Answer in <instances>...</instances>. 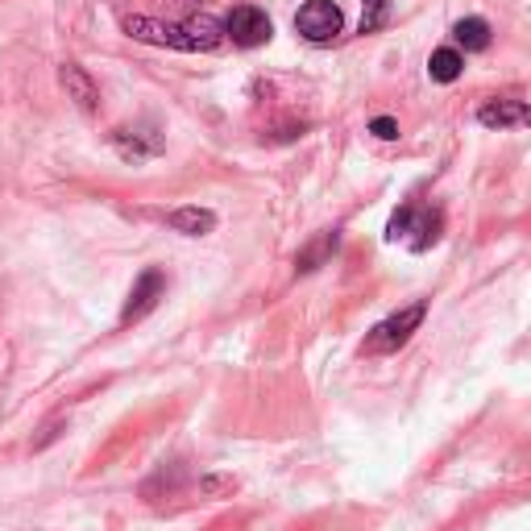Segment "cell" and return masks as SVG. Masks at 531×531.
I'll return each instance as SVG.
<instances>
[{
  "instance_id": "cell-3",
  "label": "cell",
  "mask_w": 531,
  "mask_h": 531,
  "mask_svg": "<svg viewBox=\"0 0 531 531\" xmlns=\"http://www.w3.org/2000/svg\"><path fill=\"white\" fill-rule=\"evenodd\" d=\"M424 316H428V303H424V299L411 303V307H403V312H395V316H386L382 324H374V328L366 332V341H361V353H366V357H386V353L403 349V345L411 341V332L424 324Z\"/></svg>"
},
{
  "instance_id": "cell-2",
  "label": "cell",
  "mask_w": 531,
  "mask_h": 531,
  "mask_svg": "<svg viewBox=\"0 0 531 531\" xmlns=\"http://www.w3.org/2000/svg\"><path fill=\"white\" fill-rule=\"evenodd\" d=\"M440 229H444V216L436 208H424V204H403L386 225V241H407V249L424 254L440 241Z\"/></svg>"
},
{
  "instance_id": "cell-16",
  "label": "cell",
  "mask_w": 531,
  "mask_h": 531,
  "mask_svg": "<svg viewBox=\"0 0 531 531\" xmlns=\"http://www.w3.org/2000/svg\"><path fill=\"white\" fill-rule=\"evenodd\" d=\"M370 133L382 137V142H395V137H399V121L395 117H374L370 121Z\"/></svg>"
},
{
  "instance_id": "cell-9",
  "label": "cell",
  "mask_w": 531,
  "mask_h": 531,
  "mask_svg": "<svg viewBox=\"0 0 531 531\" xmlns=\"http://www.w3.org/2000/svg\"><path fill=\"white\" fill-rule=\"evenodd\" d=\"M166 225H171L175 233H183V237H208L216 229V212L212 208H175L171 216H166Z\"/></svg>"
},
{
  "instance_id": "cell-10",
  "label": "cell",
  "mask_w": 531,
  "mask_h": 531,
  "mask_svg": "<svg viewBox=\"0 0 531 531\" xmlns=\"http://www.w3.org/2000/svg\"><path fill=\"white\" fill-rule=\"evenodd\" d=\"M146 129H117L113 133V146L121 150V158H133V162H142V158H154L158 150H162V137L158 133H150V137H142Z\"/></svg>"
},
{
  "instance_id": "cell-7",
  "label": "cell",
  "mask_w": 531,
  "mask_h": 531,
  "mask_svg": "<svg viewBox=\"0 0 531 531\" xmlns=\"http://www.w3.org/2000/svg\"><path fill=\"white\" fill-rule=\"evenodd\" d=\"M478 125H486V129H523V125H531V104H523V100H486L478 108Z\"/></svg>"
},
{
  "instance_id": "cell-5",
  "label": "cell",
  "mask_w": 531,
  "mask_h": 531,
  "mask_svg": "<svg viewBox=\"0 0 531 531\" xmlns=\"http://www.w3.org/2000/svg\"><path fill=\"white\" fill-rule=\"evenodd\" d=\"M166 295V274L162 270H142L137 274V283H133V291H129V299H125V312H121V324H137V320H146L154 307H158V299Z\"/></svg>"
},
{
  "instance_id": "cell-1",
  "label": "cell",
  "mask_w": 531,
  "mask_h": 531,
  "mask_svg": "<svg viewBox=\"0 0 531 531\" xmlns=\"http://www.w3.org/2000/svg\"><path fill=\"white\" fill-rule=\"evenodd\" d=\"M125 34L137 42H154V46H171V50H216L220 46V25L200 13L187 17L183 25H166V21H150V17H125Z\"/></svg>"
},
{
  "instance_id": "cell-12",
  "label": "cell",
  "mask_w": 531,
  "mask_h": 531,
  "mask_svg": "<svg viewBox=\"0 0 531 531\" xmlns=\"http://www.w3.org/2000/svg\"><path fill=\"white\" fill-rule=\"evenodd\" d=\"M465 71V59H461V50L453 46H444V50H432V59H428V75L436 83H453L457 75Z\"/></svg>"
},
{
  "instance_id": "cell-11",
  "label": "cell",
  "mask_w": 531,
  "mask_h": 531,
  "mask_svg": "<svg viewBox=\"0 0 531 531\" xmlns=\"http://www.w3.org/2000/svg\"><path fill=\"white\" fill-rule=\"evenodd\" d=\"M337 245H341V237H337V233H320V237H312V241H307V245L299 249V254H295V270H299V274L320 270L332 254H337Z\"/></svg>"
},
{
  "instance_id": "cell-4",
  "label": "cell",
  "mask_w": 531,
  "mask_h": 531,
  "mask_svg": "<svg viewBox=\"0 0 531 531\" xmlns=\"http://www.w3.org/2000/svg\"><path fill=\"white\" fill-rule=\"evenodd\" d=\"M295 30L307 42L324 46V42H332V38L345 30V17H341V9L332 5V0H307V5L299 9V17H295Z\"/></svg>"
},
{
  "instance_id": "cell-8",
  "label": "cell",
  "mask_w": 531,
  "mask_h": 531,
  "mask_svg": "<svg viewBox=\"0 0 531 531\" xmlns=\"http://www.w3.org/2000/svg\"><path fill=\"white\" fill-rule=\"evenodd\" d=\"M59 83H63L67 96L83 108V113H96V108H100V92H96V83L88 79V71H83V67L67 63V67L59 71Z\"/></svg>"
},
{
  "instance_id": "cell-13",
  "label": "cell",
  "mask_w": 531,
  "mask_h": 531,
  "mask_svg": "<svg viewBox=\"0 0 531 531\" xmlns=\"http://www.w3.org/2000/svg\"><path fill=\"white\" fill-rule=\"evenodd\" d=\"M453 38H457V46H465V50H486V46H490V25H486L482 17H465V21L453 25Z\"/></svg>"
},
{
  "instance_id": "cell-15",
  "label": "cell",
  "mask_w": 531,
  "mask_h": 531,
  "mask_svg": "<svg viewBox=\"0 0 531 531\" xmlns=\"http://www.w3.org/2000/svg\"><path fill=\"white\" fill-rule=\"evenodd\" d=\"M382 21H386V0H366V13H361V34L382 30Z\"/></svg>"
},
{
  "instance_id": "cell-6",
  "label": "cell",
  "mask_w": 531,
  "mask_h": 531,
  "mask_svg": "<svg viewBox=\"0 0 531 531\" xmlns=\"http://www.w3.org/2000/svg\"><path fill=\"white\" fill-rule=\"evenodd\" d=\"M225 34H229L237 46L254 50V46H266V42H270L274 25H270V17H266L262 9H254V5H237V9L229 13V21H225Z\"/></svg>"
},
{
  "instance_id": "cell-14",
  "label": "cell",
  "mask_w": 531,
  "mask_h": 531,
  "mask_svg": "<svg viewBox=\"0 0 531 531\" xmlns=\"http://www.w3.org/2000/svg\"><path fill=\"white\" fill-rule=\"evenodd\" d=\"M195 490H200V498L216 502V498L237 494V478H233V473H204V478L195 482Z\"/></svg>"
}]
</instances>
